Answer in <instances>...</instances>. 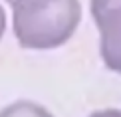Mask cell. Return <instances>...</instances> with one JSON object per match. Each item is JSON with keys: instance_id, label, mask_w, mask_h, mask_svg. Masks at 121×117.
<instances>
[{"instance_id": "6da1fadb", "label": "cell", "mask_w": 121, "mask_h": 117, "mask_svg": "<svg viewBox=\"0 0 121 117\" xmlns=\"http://www.w3.org/2000/svg\"><path fill=\"white\" fill-rule=\"evenodd\" d=\"M12 30L24 50H54L73 36L82 18L78 0H14Z\"/></svg>"}, {"instance_id": "7a4b0ae2", "label": "cell", "mask_w": 121, "mask_h": 117, "mask_svg": "<svg viewBox=\"0 0 121 117\" xmlns=\"http://www.w3.org/2000/svg\"><path fill=\"white\" fill-rule=\"evenodd\" d=\"M91 16L101 36L103 64L121 74V0H91Z\"/></svg>"}, {"instance_id": "5b68a950", "label": "cell", "mask_w": 121, "mask_h": 117, "mask_svg": "<svg viewBox=\"0 0 121 117\" xmlns=\"http://www.w3.org/2000/svg\"><path fill=\"white\" fill-rule=\"evenodd\" d=\"M4 32H6V12H4V6L0 4V40H2Z\"/></svg>"}, {"instance_id": "8992f818", "label": "cell", "mask_w": 121, "mask_h": 117, "mask_svg": "<svg viewBox=\"0 0 121 117\" xmlns=\"http://www.w3.org/2000/svg\"><path fill=\"white\" fill-rule=\"evenodd\" d=\"M4 2H8V4H12V2H14V0H4Z\"/></svg>"}, {"instance_id": "277c9868", "label": "cell", "mask_w": 121, "mask_h": 117, "mask_svg": "<svg viewBox=\"0 0 121 117\" xmlns=\"http://www.w3.org/2000/svg\"><path fill=\"white\" fill-rule=\"evenodd\" d=\"M89 117H121V111H117V109H105V111H97V113H93Z\"/></svg>"}, {"instance_id": "3957f363", "label": "cell", "mask_w": 121, "mask_h": 117, "mask_svg": "<svg viewBox=\"0 0 121 117\" xmlns=\"http://www.w3.org/2000/svg\"><path fill=\"white\" fill-rule=\"evenodd\" d=\"M0 117H54V115L34 101L20 99L0 109Z\"/></svg>"}]
</instances>
